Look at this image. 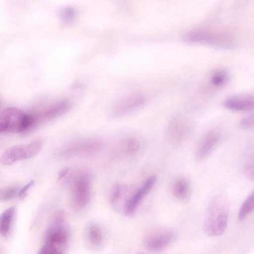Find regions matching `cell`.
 I'll use <instances>...</instances> for the list:
<instances>
[{"mask_svg":"<svg viewBox=\"0 0 254 254\" xmlns=\"http://www.w3.org/2000/svg\"><path fill=\"white\" fill-rule=\"evenodd\" d=\"M229 205L227 199L219 194L209 202L203 221V229L208 236L215 237L226 231L229 220Z\"/></svg>","mask_w":254,"mask_h":254,"instance_id":"6da1fadb","label":"cell"},{"mask_svg":"<svg viewBox=\"0 0 254 254\" xmlns=\"http://www.w3.org/2000/svg\"><path fill=\"white\" fill-rule=\"evenodd\" d=\"M69 238L68 229L65 222L64 211H57L53 215L45 235V242L39 251L42 254L64 253Z\"/></svg>","mask_w":254,"mask_h":254,"instance_id":"7a4b0ae2","label":"cell"},{"mask_svg":"<svg viewBox=\"0 0 254 254\" xmlns=\"http://www.w3.org/2000/svg\"><path fill=\"white\" fill-rule=\"evenodd\" d=\"M38 124L36 116L15 107L7 108L0 115V133L22 132Z\"/></svg>","mask_w":254,"mask_h":254,"instance_id":"3957f363","label":"cell"},{"mask_svg":"<svg viewBox=\"0 0 254 254\" xmlns=\"http://www.w3.org/2000/svg\"><path fill=\"white\" fill-rule=\"evenodd\" d=\"M70 204L74 210L83 209L89 203L91 195V181L85 172L78 174L73 180L70 190Z\"/></svg>","mask_w":254,"mask_h":254,"instance_id":"277c9868","label":"cell"},{"mask_svg":"<svg viewBox=\"0 0 254 254\" xmlns=\"http://www.w3.org/2000/svg\"><path fill=\"white\" fill-rule=\"evenodd\" d=\"M102 142L97 139L86 138L75 140L63 146L58 151V156L67 159L77 156H89L99 152Z\"/></svg>","mask_w":254,"mask_h":254,"instance_id":"5b68a950","label":"cell"},{"mask_svg":"<svg viewBox=\"0 0 254 254\" xmlns=\"http://www.w3.org/2000/svg\"><path fill=\"white\" fill-rule=\"evenodd\" d=\"M43 144V140L37 138L26 144L10 147L2 154L0 162L3 165H8L20 160L32 158L40 151Z\"/></svg>","mask_w":254,"mask_h":254,"instance_id":"8992f818","label":"cell"},{"mask_svg":"<svg viewBox=\"0 0 254 254\" xmlns=\"http://www.w3.org/2000/svg\"><path fill=\"white\" fill-rule=\"evenodd\" d=\"M177 237L178 233L174 229L161 227L148 234L144 239V244L148 250L159 252L171 246Z\"/></svg>","mask_w":254,"mask_h":254,"instance_id":"52a82bcc","label":"cell"},{"mask_svg":"<svg viewBox=\"0 0 254 254\" xmlns=\"http://www.w3.org/2000/svg\"><path fill=\"white\" fill-rule=\"evenodd\" d=\"M182 40L188 44L206 45L225 49L234 47L233 42L228 37L203 31L188 33L184 35Z\"/></svg>","mask_w":254,"mask_h":254,"instance_id":"ba28073f","label":"cell"},{"mask_svg":"<svg viewBox=\"0 0 254 254\" xmlns=\"http://www.w3.org/2000/svg\"><path fill=\"white\" fill-rule=\"evenodd\" d=\"M156 181L157 177L155 175L151 176L139 189L128 197L123 208L125 214L130 215L134 213L142 200L153 189Z\"/></svg>","mask_w":254,"mask_h":254,"instance_id":"9c48e42d","label":"cell"},{"mask_svg":"<svg viewBox=\"0 0 254 254\" xmlns=\"http://www.w3.org/2000/svg\"><path fill=\"white\" fill-rule=\"evenodd\" d=\"M145 98L140 95L130 96L118 102L113 108L115 117H122L134 113L145 105Z\"/></svg>","mask_w":254,"mask_h":254,"instance_id":"30bf717a","label":"cell"},{"mask_svg":"<svg viewBox=\"0 0 254 254\" xmlns=\"http://www.w3.org/2000/svg\"><path fill=\"white\" fill-rule=\"evenodd\" d=\"M219 134L216 131H210L204 135L199 141L196 149V158L200 160L207 158L217 147L220 140Z\"/></svg>","mask_w":254,"mask_h":254,"instance_id":"8fae6325","label":"cell"},{"mask_svg":"<svg viewBox=\"0 0 254 254\" xmlns=\"http://www.w3.org/2000/svg\"><path fill=\"white\" fill-rule=\"evenodd\" d=\"M224 107L229 110L243 112L252 110L254 97L252 94H240L230 97L224 101Z\"/></svg>","mask_w":254,"mask_h":254,"instance_id":"7c38bea8","label":"cell"},{"mask_svg":"<svg viewBox=\"0 0 254 254\" xmlns=\"http://www.w3.org/2000/svg\"><path fill=\"white\" fill-rule=\"evenodd\" d=\"M186 123L180 118H175L171 121L167 129V135L171 141L179 143L183 140L188 133Z\"/></svg>","mask_w":254,"mask_h":254,"instance_id":"4fadbf2b","label":"cell"},{"mask_svg":"<svg viewBox=\"0 0 254 254\" xmlns=\"http://www.w3.org/2000/svg\"><path fill=\"white\" fill-rule=\"evenodd\" d=\"M71 102L67 99L58 101L39 115L41 121H49L67 113L72 107Z\"/></svg>","mask_w":254,"mask_h":254,"instance_id":"5bb4252c","label":"cell"},{"mask_svg":"<svg viewBox=\"0 0 254 254\" xmlns=\"http://www.w3.org/2000/svg\"><path fill=\"white\" fill-rule=\"evenodd\" d=\"M172 193L174 197L181 202L188 201L191 195V187L189 180L185 177H179L173 182Z\"/></svg>","mask_w":254,"mask_h":254,"instance_id":"9a60e30c","label":"cell"},{"mask_svg":"<svg viewBox=\"0 0 254 254\" xmlns=\"http://www.w3.org/2000/svg\"><path fill=\"white\" fill-rule=\"evenodd\" d=\"M85 238L90 246L94 248L100 247L103 242V233L99 225L91 222L87 226Z\"/></svg>","mask_w":254,"mask_h":254,"instance_id":"2e32d148","label":"cell"},{"mask_svg":"<svg viewBox=\"0 0 254 254\" xmlns=\"http://www.w3.org/2000/svg\"><path fill=\"white\" fill-rule=\"evenodd\" d=\"M140 139L136 136H128L123 139L120 147L122 152L128 156H132L137 154L141 149Z\"/></svg>","mask_w":254,"mask_h":254,"instance_id":"e0dca14e","label":"cell"},{"mask_svg":"<svg viewBox=\"0 0 254 254\" xmlns=\"http://www.w3.org/2000/svg\"><path fill=\"white\" fill-rule=\"evenodd\" d=\"M15 212V207L11 206L6 209L0 215V233L2 235L6 236L8 233Z\"/></svg>","mask_w":254,"mask_h":254,"instance_id":"ac0fdd59","label":"cell"},{"mask_svg":"<svg viewBox=\"0 0 254 254\" xmlns=\"http://www.w3.org/2000/svg\"><path fill=\"white\" fill-rule=\"evenodd\" d=\"M254 208V192L253 191L247 197L240 207L238 218L239 221L244 220L253 211Z\"/></svg>","mask_w":254,"mask_h":254,"instance_id":"d6986e66","label":"cell"},{"mask_svg":"<svg viewBox=\"0 0 254 254\" xmlns=\"http://www.w3.org/2000/svg\"><path fill=\"white\" fill-rule=\"evenodd\" d=\"M127 191V187L120 184L115 185L112 190L110 202L113 206L116 207L121 201L124 199V196Z\"/></svg>","mask_w":254,"mask_h":254,"instance_id":"ffe728a7","label":"cell"},{"mask_svg":"<svg viewBox=\"0 0 254 254\" xmlns=\"http://www.w3.org/2000/svg\"><path fill=\"white\" fill-rule=\"evenodd\" d=\"M228 73L224 69L215 70L211 75L210 81L215 87H220L224 85L228 79Z\"/></svg>","mask_w":254,"mask_h":254,"instance_id":"44dd1931","label":"cell"},{"mask_svg":"<svg viewBox=\"0 0 254 254\" xmlns=\"http://www.w3.org/2000/svg\"><path fill=\"white\" fill-rule=\"evenodd\" d=\"M19 188L17 186L9 187L0 192V200L6 201L13 198L18 193Z\"/></svg>","mask_w":254,"mask_h":254,"instance_id":"7402d4cb","label":"cell"},{"mask_svg":"<svg viewBox=\"0 0 254 254\" xmlns=\"http://www.w3.org/2000/svg\"><path fill=\"white\" fill-rule=\"evenodd\" d=\"M254 156L252 154L246 160L244 166V172L246 177L250 180H254Z\"/></svg>","mask_w":254,"mask_h":254,"instance_id":"603a6c76","label":"cell"},{"mask_svg":"<svg viewBox=\"0 0 254 254\" xmlns=\"http://www.w3.org/2000/svg\"><path fill=\"white\" fill-rule=\"evenodd\" d=\"M254 116L253 114L242 119L240 122V127L244 129H251L254 127Z\"/></svg>","mask_w":254,"mask_h":254,"instance_id":"cb8c5ba5","label":"cell"},{"mask_svg":"<svg viewBox=\"0 0 254 254\" xmlns=\"http://www.w3.org/2000/svg\"><path fill=\"white\" fill-rule=\"evenodd\" d=\"M62 17L63 20L65 22H70L72 21L75 16V12L74 10L67 8H65L62 12Z\"/></svg>","mask_w":254,"mask_h":254,"instance_id":"d4e9b609","label":"cell"},{"mask_svg":"<svg viewBox=\"0 0 254 254\" xmlns=\"http://www.w3.org/2000/svg\"><path fill=\"white\" fill-rule=\"evenodd\" d=\"M34 183V180H31L27 184L24 186L19 190L18 195L20 198H23L26 195L28 190L33 186Z\"/></svg>","mask_w":254,"mask_h":254,"instance_id":"484cf974","label":"cell"},{"mask_svg":"<svg viewBox=\"0 0 254 254\" xmlns=\"http://www.w3.org/2000/svg\"><path fill=\"white\" fill-rule=\"evenodd\" d=\"M69 170L68 168H64L62 169L58 174V180H61L68 173Z\"/></svg>","mask_w":254,"mask_h":254,"instance_id":"4316f807","label":"cell"}]
</instances>
